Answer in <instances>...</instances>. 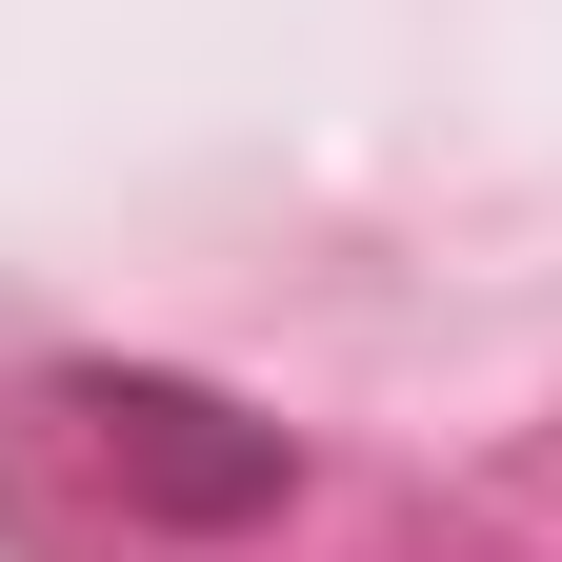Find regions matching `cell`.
Returning a JSON list of instances; mask_svg holds the SVG:
<instances>
[{
    "instance_id": "cell-1",
    "label": "cell",
    "mask_w": 562,
    "mask_h": 562,
    "mask_svg": "<svg viewBox=\"0 0 562 562\" xmlns=\"http://www.w3.org/2000/svg\"><path fill=\"white\" fill-rule=\"evenodd\" d=\"M81 422H101V462H121V503H161V522H261L281 482V422H241V402H201V382H81Z\"/></svg>"
}]
</instances>
